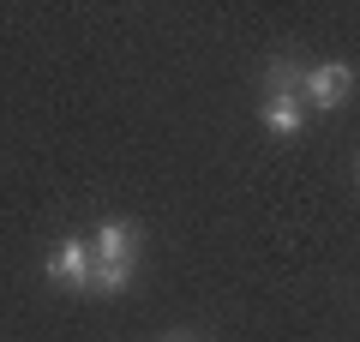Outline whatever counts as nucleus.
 Masks as SVG:
<instances>
[{
    "mask_svg": "<svg viewBox=\"0 0 360 342\" xmlns=\"http://www.w3.org/2000/svg\"><path fill=\"white\" fill-rule=\"evenodd\" d=\"M348 96H354V66H348V61L307 66V78H300V102H307V108H324V114H336Z\"/></svg>",
    "mask_w": 360,
    "mask_h": 342,
    "instance_id": "1",
    "label": "nucleus"
},
{
    "mask_svg": "<svg viewBox=\"0 0 360 342\" xmlns=\"http://www.w3.org/2000/svg\"><path fill=\"white\" fill-rule=\"evenodd\" d=\"M139 246H144L139 222H120V216H108V222L90 228V258H96V265H139Z\"/></svg>",
    "mask_w": 360,
    "mask_h": 342,
    "instance_id": "2",
    "label": "nucleus"
},
{
    "mask_svg": "<svg viewBox=\"0 0 360 342\" xmlns=\"http://www.w3.org/2000/svg\"><path fill=\"white\" fill-rule=\"evenodd\" d=\"M90 265H96V258H90V241L84 234H72V241H60L49 253V282L54 289H90Z\"/></svg>",
    "mask_w": 360,
    "mask_h": 342,
    "instance_id": "3",
    "label": "nucleus"
},
{
    "mask_svg": "<svg viewBox=\"0 0 360 342\" xmlns=\"http://www.w3.org/2000/svg\"><path fill=\"white\" fill-rule=\"evenodd\" d=\"M258 120H264V132H276V139H300V132H307V102L270 90V96L258 102Z\"/></svg>",
    "mask_w": 360,
    "mask_h": 342,
    "instance_id": "4",
    "label": "nucleus"
},
{
    "mask_svg": "<svg viewBox=\"0 0 360 342\" xmlns=\"http://www.w3.org/2000/svg\"><path fill=\"white\" fill-rule=\"evenodd\" d=\"M127 289H132V265H90L84 294H127Z\"/></svg>",
    "mask_w": 360,
    "mask_h": 342,
    "instance_id": "5",
    "label": "nucleus"
},
{
    "mask_svg": "<svg viewBox=\"0 0 360 342\" xmlns=\"http://www.w3.org/2000/svg\"><path fill=\"white\" fill-rule=\"evenodd\" d=\"M300 78H307L300 61H270V90L276 96H300Z\"/></svg>",
    "mask_w": 360,
    "mask_h": 342,
    "instance_id": "6",
    "label": "nucleus"
},
{
    "mask_svg": "<svg viewBox=\"0 0 360 342\" xmlns=\"http://www.w3.org/2000/svg\"><path fill=\"white\" fill-rule=\"evenodd\" d=\"M354 175H360V156H354Z\"/></svg>",
    "mask_w": 360,
    "mask_h": 342,
    "instance_id": "7",
    "label": "nucleus"
},
{
    "mask_svg": "<svg viewBox=\"0 0 360 342\" xmlns=\"http://www.w3.org/2000/svg\"><path fill=\"white\" fill-rule=\"evenodd\" d=\"M180 342H186V336H180Z\"/></svg>",
    "mask_w": 360,
    "mask_h": 342,
    "instance_id": "8",
    "label": "nucleus"
}]
</instances>
